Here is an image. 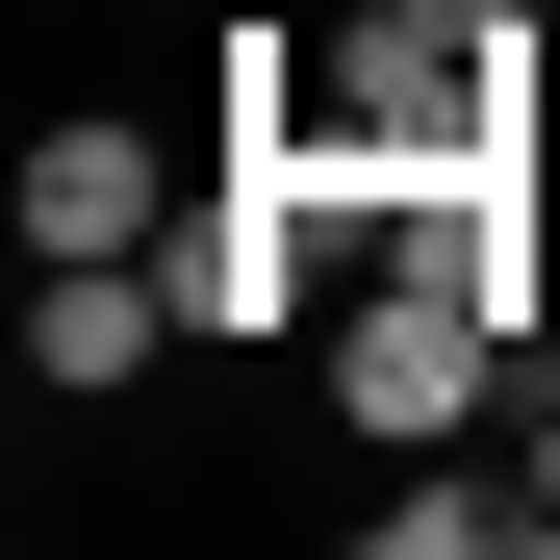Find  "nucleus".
Wrapping results in <instances>:
<instances>
[{"mask_svg": "<svg viewBox=\"0 0 560 560\" xmlns=\"http://www.w3.org/2000/svg\"><path fill=\"white\" fill-rule=\"evenodd\" d=\"M153 230H178V153L128 103H51L26 128V255H153Z\"/></svg>", "mask_w": 560, "mask_h": 560, "instance_id": "nucleus-2", "label": "nucleus"}, {"mask_svg": "<svg viewBox=\"0 0 560 560\" xmlns=\"http://www.w3.org/2000/svg\"><path fill=\"white\" fill-rule=\"evenodd\" d=\"M357 535H383V560H510V535H535V485H485V458H458V485H383Z\"/></svg>", "mask_w": 560, "mask_h": 560, "instance_id": "nucleus-4", "label": "nucleus"}, {"mask_svg": "<svg viewBox=\"0 0 560 560\" xmlns=\"http://www.w3.org/2000/svg\"><path fill=\"white\" fill-rule=\"evenodd\" d=\"M535 357H560V331H535Z\"/></svg>", "mask_w": 560, "mask_h": 560, "instance_id": "nucleus-6", "label": "nucleus"}, {"mask_svg": "<svg viewBox=\"0 0 560 560\" xmlns=\"http://www.w3.org/2000/svg\"><path fill=\"white\" fill-rule=\"evenodd\" d=\"M153 331H178V280H153V255H26V383H51V408H128V383H153Z\"/></svg>", "mask_w": 560, "mask_h": 560, "instance_id": "nucleus-3", "label": "nucleus"}, {"mask_svg": "<svg viewBox=\"0 0 560 560\" xmlns=\"http://www.w3.org/2000/svg\"><path fill=\"white\" fill-rule=\"evenodd\" d=\"M510 357H535V331H485L458 280H408V255H383V306L331 331V408L383 433V458H433V433H485V408H510Z\"/></svg>", "mask_w": 560, "mask_h": 560, "instance_id": "nucleus-1", "label": "nucleus"}, {"mask_svg": "<svg viewBox=\"0 0 560 560\" xmlns=\"http://www.w3.org/2000/svg\"><path fill=\"white\" fill-rule=\"evenodd\" d=\"M535 26H560V0H535Z\"/></svg>", "mask_w": 560, "mask_h": 560, "instance_id": "nucleus-5", "label": "nucleus"}]
</instances>
